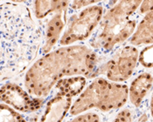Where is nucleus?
I'll return each instance as SVG.
<instances>
[{"instance_id": "1", "label": "nucleus", "mask_w": 153, "mask_h": 122, "mask_svg": "<svg viewBox=\"0 0 153 122\" xmlns=\"http://www.w3.org/2000/svg\"><path fill=\"white\" fill-rule=\"evenodd\" d=\"M43 29L22 4H0V82L23 73L35 59Z\"/></svg>"}, {"instance_id": "2", "label": "nucleus", "mask_w": 153, "mask_h": 122, "mask_svg": "<svg viewBox=\"0 0 153 122\" xmlns=\"http://www.w3.org/2000/svg\"><path fill=\"white\" fill-rule=\"evenodd\" d=\"M97 64V54L89 47L83 45L63 46L36 61L25 74V85L31 96L44 98L64 77L93 78Z\"/></svg>"}, {"instance_id": "3", "label": "nucleus", "mask_w": 153, "mask_h": 122, "mask_svg": "<svg viewBox=\"0 0 153 122\" xmlns=\"http://www.w3.org/2000/svg\"><path fill=\"white\" fill-rule=\"evenodd\" d=\"M141 1H120L102 16L100 27L90 46L102 51H110L116 46L126 41L137 27L131 15L140 6Z\"/></svg>"}, {"instance_id": "4", "label": "nucleus", "mask_w": 153, "mask_h": 122, "mask_svg": "<svg viewBox=\"0 0 153 122\" xmlns=\"http://www.w3.org/2000/svg\"><path fill=\"white\" fill-rule=\"evenodd\" d=\"M129 87L102 78L95 79L71 105V115H79L92 108L109 112L122 107L128 99Z\"/></svg>"}, {"instance_id": "5", "label": "nucleus", "mask_w": 153, "mask_h": 122, "mask_svg": "<svg viewBox=\"0 0 153 122\" xmlns=\"http://www.w3.org/2000/svg\"><path fill=\"white\" fill-rule=\"evenodd\" d=\"M102 16L103 8L98 4L72 15L63 35L59 38V45L68 46V45L87 39L99 24Z\"/></svg>"}, {"instance_id": "6", "label": "nucleus", "mask_w": 153, "mask_h": 122, "mask_svg": "<svg viewBox=\"0 0 153 122\" xmlns=\"http://www.w3.org/2000/svg\"><path fill=\"white\" fill-rule=\"evenodd\" d=\"M138 50L128 46L120 49L113 57L94 71V77L106 73L111 82H123L129 79L134 73L138 62Z\"/></svg>"}, {"instance_id": "7", "label": "nucleus", "mask_w": 153, "mask_h": 122, "mask_svg": "<svg viewBox=\"0 0 153 122\" xmlns=\"http://www.w3.org/2000/svg\"><path fill=\"white\" fill-rule=\"evenodd\" d=\"M0 101L23 112H33L43 106V98L31 96L19 85L12 83H7L0 88Z\"/></svg>"}, {"instance_id": "8", "label": "nucleus", "mask_w": 153, "mask_h": 122, "mask_svg": "<svg viewBox=\"0 0 153 122\" xmlns=\"http://www.w3.org/2000/svg\"><path fill=\"white\" fill-rule=\"evenodd\" d=\"M66 12L67 10H62L54 12L52 18L47 21L45 29H43V47L41 51L44 54L49 53V51L55 46L59 39L62 30L65 26L66 22Z\"/></svg>"}, {"instance_id": "9", "label": "nucleus", "mask_w": 153, "mask_h": 122, "mask_svg": "<svg viewBox=\"0 0 153 122\" xmlns=\"http://www.w3.org/2000/svg\"><path fill=\"white\" fill-rule=\"evenodd\" d=\"M71 105V98L56 95L48 101L40 122H62Z\"/></svg>"}, {"instance_id": "10", "label": "nucleus", "mask_w": 153, "mask_h": 122, "mask_svg": "<svg viewBox=\"0 0 153 122\" xmlns=\"http://www.w3.org/2000/svg\"><path fill=\"white\" fill-rule=\"evenodd\" d=\"M152 87V75L149 73H143L138 75L130 84L128 89V97L131 104L139 107L143 100Z\"/></svg>"}, {"instance_id": "11", "label": "nucleus", "mask_w": 153, "mask_h": 122, "mask_svg": "<svg viewBox=\"0 0 153 122\" xmlns=\"http://www.w3.org/2000/svg\"><path fill=\"white\" fill-rule=\"evenodd\" d=\"M152 11L145 14L144 18L137 24L136 32L130 37V44L134 46L152 44Z\"/></svg>"}, {"instance_id": "12", "label": "nucleus", "mask_w": 153, "mask_h": 122, "mask_svg": "<svg viewBox=\"0 0 153 122\" xmlns=\"http://www.w3.org/2000/svg\"><path fill=\"white\" fill-rule=\"evenodd\" d=\"M86 78H84L83 76L61 79L55 85V89H57L58 91L57 95L72 98L82 92L86 85Z\"/></svg>"}, {"instance_id": "13", "label": "nucleus", "mask_w": 153, "mask_h": 122, "mask_svg": "<svg viewBox=\"0 0 153 122\" xmlns=\"http://www.w3.org/2000/svg\"><path fill=\"white\" fill-rule=\"evenodd\" d=\"M67 1H37L35 2V15L37 18H43L51 12L67 10Z\"/></svg>"}, {"instance_id": "14", "label": "nucleus", "mask_w": 153, "mask_h": 122, "mask_svg": "<svg viewBox=\"0 0 153 122\" xmlns=\"http://www.w3.org/2000/svg\"><path fill=\"white\" fill-rule=\"evenodd\" d=\"M0 122H28L7 105L0 104Z\"/></svg>"}, {"instance_id": "15", "label": "nucleus", "mask_w": 153, "mask_h": 122, "mask_svg": "<svg viewBox=\"0 0 153 122\" xmlns=\"http://www.w3.org/2000/svg\"><path fill=\"white\" fill-rule=\"evenodd\" d=\"M138 60L143 67L151 68L152 66V46L144 48L138 55Z\"/></svg>"}, {"instance_id": "16", "label": "nucleus", "mask_w": 153, "mask_h": 122, "mask_svg": "<svg viewBox=\"0 0 153 122\" xmlns=\"http://www.w3.org/2000/svg\"><path fill=\"white\" fill-rule=\"evenodd\" d=\"M134 117L135 115H134L133 111L129 108H126L119 112L112 122H133Z\"/></svg>"}, {"instance_id": "17", "label": "nucleus", "mask_w": 153, "mask_h": 122, "mask_svg": "<svg viewBox=\"0 0 153 122\" xmlns=\"http://www.w3.org/2000/svg\"><path fill=\"white\" fill-rule=\"evenodd\" d=\"M68 122H101L100 116L95 112H87L84 114H79V116Z\"/></svg>"}, {"instance_id": "18", "label": "nucleus", "mask_w": 153, "mask_h": 122, "mask_svg": "<svg viewBox=\"0 0 153 122\" xmlns=\"http://www.w3.org/2000/svg\"><path fill=\"white\" fill-rule=\"evenodd\" d=\"M94 3H98V1H74L70 4V7L73 10L76 11Z\"/></svg>"}, {"instance_id": "19", "label": "nucleus", "mask_w": 153, "mask_h": 122, "mask_svg": "<svg viewBox=\"0 0 153 122\" xmlns=\"http://www.w3.org/2000/svg\"><path fill=\"white\" fill-rule=\"evenodd\" d=\"M152 3L153 1L150 0V1H143L141 2L140 4V13L141 14H146L148 12L152 11Z\"/></svg>"}]
</instances>
